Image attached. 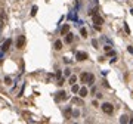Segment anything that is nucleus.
<instances>
[{
    "label": "nucleus",
    "instance_id": "1",
    "mask_svg": "<svg viewBox=\"0 0 133 124\" xmlns=\"http://www.w3.org/2000/svg\"><path fill=\"white\" fill-rule=\"evenodd\" d=\"M80 80H81V83H86V84H90L92 86L95 83V75L90 74V72H83L80 75Z\"/></svg>",
    "mask_w": 133,
    "mask_h": 124
},
{
    "label": "nucleus",
    "instance_id": "2",
    "mask_svg": "<svg viewBox=\"0 0 133 124\" xmlns=\"http://www.w3.org/2000/svg\"><path fill=\"white\" fill-rule=\"evenodd\" d=\"M101 108H102V111H104L105 114H108V115H111V114L114 112V106H113L111 104H108V102H107V104H102Z\"/></svg>",
    "mask_w": 133,
    "mask_h": 124
},
{
    "label": "nucleus",
    "instance_id": "3",
    "mask_svg": "<svg viewBox=\"0 0 133 124\" xmlns=\"http://www.w3.org/2000/svg\"><path fill=\"white\" fill-rule=\"evenodd\" d=\"M93 24H95V27H101V25L104 24V18L99 16L98 13H95V15H93Z\"/></svg>",
    "mask_w": 133,
    "mask_h": 124
},
{
    "label": "nucleus",
    "instance_id": "4",
    "mask_svg": "<svg viewBox=\"0 0 133 124\" xmlns=\"http://www.w3.org/2000/svg\"><path fill=\"white\" fill-rule=\"evenodd\" d=\"M68 96H67V93L64 92V90H61V92H58L56 95H55V101L56 102H61V101H65Z\"/></svg>",
    "mask_w": 133,
    "mask_h": 124
},
{
    "label": "nucleus",
    "instance_id": "5",
    "mask_svg": "<svg viewBox=\"0 0 133 124\" xmlns=\"http://www.w3.org/2000/svg\"><path fill=\"white\" fill-rule=\"evenodd\" d=\"M24 46H25V37L24 35H19L18 40H16V47L18 49H24Z\"/></svg>",
    "mask_w": 133,
    "mask_h": 124
},
{
    "label": "nucleus",
    "instance_id": "6",
    "mask_svg": "<svg viewBox=\"0 0 133 124\" xmlns=\"http://www.w3.org/2000/svg\"><path fill=\"white\" fill-rule=\"evenodd\" d=\"M76 58H77V61H86L89 56H87V53H86V52H77Z\"/></svg>",
    "mask_w": 133,
    "mask_h": 124
},
{
    "label": "nucleus",
    "instance_id": "7",
    "mask_svg": "<svg viewBox=\"0 0 133 124\" xmlns=\"http://www.w3.org/2000/svg\"><path fill=\"white\" fill-rule=\"evenodd\" d=\"M10 44H12V40H10V38H7V40L3 43V46H1V52H6V50L10 47Z\"/></svg>",
    "mask_w": 133,
    "mask_h": 124
},
{
    "label": "nucleus",
    "instance_id": "8",
    "mask_svg": "<svg viewBox=\"0 0 133 124\" xmlns=\"http://www.w3.org/2000/svg\"><path fill=\"white\" fill-rule=\"evenodd\" d=\"M87 93H89V92H87V89H86V87H81V89L78 90V95H80L81 98H86V96H87Z\"/></svg>",
    "mask_w": 133,
    "mask_h": 124
},
{
    "label": "nucleus",
    "instance_id": "9",
    "mask_svg": "<svg viewBox=\"0 0 133 124\" xmlns=\"http://www.w3.org/2000/svg\"><path fill=\"white\" fill-rule=\"evenodd\" d=\"M68 31H70V25H68V24H65V25L61 28V34H62V35H65Z\"/></svg>",
    "mask_w": 133,
    "mask_h": 124
},
{
    "label": "nucleus",
    "instance_id": "10",
    "mask_svg": "<svg viewBox=\"0 0 133 124\" xmlns=\"http://www.w3.org/2000/svg\"><path fill=\"white\" fill-rule=\"evenodd\" d=\"M73 40H74V35H73L71 33H67V35H65V41H67V43H73Z\"/></svg>",
    "mask_w": 133,
    "mask_h": 124
},
{
    "label": "nucleus",
    "instance_id": "11",
    "mask_svg": "<svg viewBox=\"0 0 133 124\" xmlns=\"http://www.w3.org/2000/svg\"><path fill=\"white\" fill-rule=\"evenodd\" d=\"M120 123H121V124L130 123V118H129L127 115H121V117H120Z\"/></svg>",
    "mask_w": 133,
    "mask_h": 124
},
{
    "label": "nucleus",
    "instance_id": "12",
    "mask_svg": "<svg viewBox=\"0 0 133 124\" xmlns=\"http://www.w3.org/2000/svg\"><path fill=\"white\" fill-rule=\"evenodd\" d=\"M55 49H56V50H61V49H62V41H61V40H56V41H55Z\"/></svg>",
    "mask_w": 133,
    "mask_h": 124
},
{
    "label": "nucleus",
    "instance_id": "13",
    "mask_svg": "<svg viewBox=\"0 0 133 124\" xmlns=\"http://www.w3.org/2000/svg\"><path fill=\"white\" fill-rule=\"evenodd\" d=\"M22 115L25 117V120H27V121H33V120H31V114H30V112H22Z\"/></svg>",
    "mask_w": 133,
    "mask_h": 124
},
{
    "label": "nucleus",
    "instance_id": "14",
    "mask_svg": "<svg viewBox=\"0 0 133 124\" xmlns=\"http://www.w3.org/2000/svg\"><path fill=\"white\" fill-rule=\"evenodd\" d=\"M71 90H73V93H78V90H80V87H78V86H77V84L74 83V84H73V89H71Z\"/></svg>",
    "mask_w": 133,
    "mask_h": 124
},
{
    "label": "nucleus",
    "instance_id": "15",
    "mask_svg": "<svg viewBox=\"0 0 133 124\" xmlns=\"http://www.w3.org/2000/svg\"><path fill=\"white\" fill-rule=\"evenodd\" d=\"M37 6H33V9H31V16H36V13H37Z\"/></svg>",
    "mask_w": 133,
    "mask_h": 124
},
{
    "label": "nucleus",
    "instance_id": "16",
    "mask_svg": "<svg viewBox=\"0 0 133 124\" xmlns=\"http://www.w3.org/2000/svg\"><path fill=\"white\" fill-rule=\"evenodd\" d=\"M76 81H77V77H76V75H70V83H71V84H74Z\"/></svg>",
    "mask_w": 133,
    "mask_h": 124
},
{
    "label": "nucleus",
    "instance_id": "17",
    "mask_svg": "<svg viewBox=\"0 0 133 124\" xmlns=\"http://www.w3.org/2000/svg\"><path fill=\"white\" fill-rule=\"evenodd\" d=\"M80 33H81V35H83V37H87V30H86V28H81V30H80Z\"/></svg>",
    "mask_w": 133,
    "mask_h": 124
},
{
    "label": "nucleus",
    "instance_id": "18",
    "mask_svg": "<svg viewBox=\"0 0 133 124\" xmlns=\"http://www.w3.org/2000/svg\"><path fill=\"white\" fill-rule=\"evenodd\" d=\"M64 75H65V77H70V75H71V70H68V68H67V70L64 71Z\"/></svg>",
    "mask_w": 133,
    "mask_h": 124
},
{
    "label": "nucleus",
    "instance_id": "19",
    "mask_svg": "<svg viewBox=\"0 0 133 124\" xmlns=\"http://www.w3.org/2000/svg\"><path fill=\"white\" fill-rule=\"evenodd\" d=\"M124 30H126V33H127V34H130V28H129V25H127V24H124Z\"/></svg>",
    "mask_w": 133,
    "mask_h": 124
},
{
    "label": "nucleus",
    "instance_id": "20",
    "mask_svg": "<svg viewBox=\"0 0 133 124\" xmlns=\"http://www.w3.org/2000/svg\"><path fill=\"white\" fill-rule=\"evenodd\" d=\"M70 114H71V108H67V111H65V115H67V118L70 117Z\"/></svg>",
    "mask_w": 133,
    "mask_h": 124
},
{
    "label": "nucleus",
    "instance_id": "21",
    "mask_svg": "<svg viewBox=\"0 0 133 124\" xmlns=\"http://www.w3.org/2000/svg\"><path fill=\"white\" fill-rule=\"evenodd\" d=\"M64 81H65L64 78H59V80H58V86H62V84H64Z\"/></svg>",
    "mask_w": 133,
    "mask_h": 124
},
{
    "label": "nucleus",
    "instance_id": "22",
    "mask_svg": "<svg viewBox=\"0 0 133 124\" xmlns=\"http://www.w3.org/2000/svg\"><path fill=\"white\" fill-rule=\"evenodd\" d=\"M92 44H93V47H98V41L96 40H92Z\"/></svg>",
    "mask_w": 133,
    "mask_h": 124
},
{
    "label": "nucleus",
    "instance_id": "23",
    "mask_svg": "<svg viewBox=\"0 0 133 124\" xmlns=\"http://www.w3.org/2000/svg\"><path fill=\"white\" fill-rule=\"evenodd\" d=\"M4 83H6V84H10V78H9V77H6V78H4Z\"/></svg>",
    "mask_w": 133,
    "mask_h": 124
},
{
    "label": "nucleus",
    "instance_id": "24",
    "mask_svg": "<svg viewBox=\"0 0 133 124\" xmlns=\"http://www.w3.org/2000/svg\"><path fill=\"white\" fill-rule=\"evenodd\" d=\"M111 50V46H105V52H110Z\"/></svg>",
    "mask_w": 133,
    "mask_h": 124
},
{
    "label": "nucleus",
    "instance_id": "25",
    "mask_svg": "<svg viewBox=\"0 0 133 124\" xmlns=\"http://www.w3.org/2000/svg\"><path fill=\"white\" fill-rule=\"evenodd\" d=\"M127 50H129V52L133 55V47H130V46H129V47H127Z\"/></svg>",
    "mask_w": 133,
    "mask_h": 124
},
{
    "label": "nucleus",
    "instance_id": "26",
    "mask_svg": "<svg viewBox=\"0 0 133 124\" xmlns=\"http://www.w3.org/2000/svg\"><path fill=\"white\" fill-rule=\"evenodd\" d=\"M130 13H132V15H133V9H132V10H130Z\"/></svg>",
    "mask_w": 133,
    "mask_h": 124
}]
</instances>
